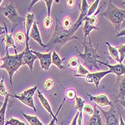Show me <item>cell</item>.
<instances>
[{"label": "cell", "instance_id": "1", "mask_svg": "<svg viewBox=\"0 0 125 125\" xmlns=\"http://www.w3.org/2000/svg\"><path fill=\"white\" fill-rule=\"evenodd\" d=\"M56 22H55V28L53 35L51 39L49 41L47 44L45 45V48H47V50L50 52L51 50H60L62 47L67 42L71 40H79V39L73 33L71 28L69 29H64L58 22V19L55 17Z\"/></svg>", "mask_w": 125, "mask_h": 125}, {"label": "cell", "instance_id": "11", "mask_svg": "<svg viewBox=\"0 0 125 125\" xmlns=\"http://www.w3.org/2000/svg\"><path fill=\"white\" fill-rule=\"evenodd\" d=\"M23 55H22V64L23 65L26 64L29 67L30 71H33V66H34V62L38 59L36 55H34L31 52V49L29 48V46L26 47L25 50L22 51Z\"/></svg>", "mask_w": 125, "mask_h": 125}, {"label": "cell", "instance_id": "26", "mask_svg": "<svg viewBox=\"0 0 125 125\" xmlns=\"http://www.w3.org/2000/svg\"><path fill=\"white\" fill-rule=\"evenodd\" d=\"M75 100H76L75 109H77L78 112H83V109L85 105V100L82 99V97H79L78 96H76Z\"/></svg>", "mask_w": 125, "mask_h": 125}, {"label": "cell", "instance_id": "9", "mask_svg": "<svg viewBox=\"0 0 125 125\" xmlns=\"http://www.w3.org/2000/svg\"><path fill=\"white\" fill-rule=\"evenodd\" d=\"M88 8H89V5H88L86 0H83V1H82V5H81V8H80V14H79L78 20L76 21V22L74 24H73V26L71 27V30H72L73 33L75 34V32L78 30L79 26H80L83 23V20H84V18L87 15Z\"/></svg>", "mask_w": 125, "mask_h": 125}, {"label": "cell", "instance_id": "45", "mask_svg": "<svg viewBox=\"0 0 125 125\" xmlns=\"http://www.w3.org/2000/svg\"><path fill=\"white\" fill-rule=\"evenodd\" d=\"M119 118H120V125H125L124 124V120H123V118H122V117H121V113L119 114Z\"/></svg>", "mask_w": 125, "mask_h": 125}, {"label": "cell", "instance_id": "20", "mask_svg": "<svg viewBox=\"0 0 125 125\" xmlns=\"http://www.w3.org/2000/svg\"><path fill=\"white\" fill-rule=\"evenodd\" d=\"M9 100V94L5 97V100L3 102V105L0 109V125H5V112L7 109V105Z\"/></svg>", "mask_w": 125, "mask_h": 125}, {"label": "cell", "instance_id": "8", "mask_svg": "<svg viewBox=\"0 0 125 125\" xmlns=\"http://www.w3.org/2000/svg\"><path fill=\"white\" fill-rule=\"evenodd\" d=\"M98 109H100L99 111L102 112V114H103V115L105 118V120H106L105 125H119L118 121V118L116 115L115 109L113 104L110 106V109L108 111H104L102 109H100V107L98 108Z\"/></svg>", "mask_w": 125, "mask_h": 125}, {"label": "cell", "instance_id": "2", "mask_svg": "<svg viewBox=\"0 0 125 125\" xmlns=\"http://www.w3.org/2000/svg\"><path fill=\"white\" fill-rule=\"evenodd\" d=\"M82 43V45L84 49V52L81 53L77 49V47L75 46V49L76 51L77 52V53L79 54V57H80L83 60V63L84 65L88 67V69L91 71H93V70L95 69L98 71H100V67L97 65L98 63V60L97 59H101L100 56L97 54V50L99 47V44L97 45L96 48L93 47V45L92 43V39H91L90 36L88 37V42L86 41H80Z\"/></svg>", "mask_w": 125, "mask_h": 125}, {"label": "cell", "instance_id": "38", "mask_svg": "<svg viewBox=\"0 0 125 125\" xmlns=\"http://www.w3.org/2000/svg\"><path fill=\"white\" fill-rule=\"evenodd\" d=\"M45 4H46V6L47 8V17H50V13H51V8H52V2H54L53 0H44Z\"/></svg>", "mask_w": 125, "mask_h": 125}, {"label": "cell", "instance_id": "35", "mask_svg": "<svg viewBox=\"0 0 125 125\" xmlns=\"http://www.w3.org/2000/svg\"><path fill=\"white\" fill-rule=\"evenodd\" d=\"M73 23H72V21L69 17H66L64 19L63 22H62V27L65 29H69L72 27Z\"/></svg>", "mask_w": 125, "mask_h": 125}, {"label": "cell", "instance_id": "43", "mask_svg": "<svg viewBox=\"0 0 125 125\" xmlns=\"http://www.w3.org/2000/svg\"><path fill=\"white\" fill-rule=\"evenodd\" d=\"M79 114V112H76V115H75V117H74L73 119L72 120V121H71V123L70 125H76V120H77V118H78Z\"/></svg>", "mask_w": 125, "mask_h": 125}, {"label": "cell", "instance_id": "16", "mask_svg": "<svg viewBox=\"0 0 125 125\" xmlns=\"http://www.w3.org/2000/svg\"><path fill=\"white\" fill-rule=\"evenodd\" d=\"M29 37L31 38L34 41H35L36 42H38V43H39L41 47L45 48V44L43 43L42 40H41V34L38 27V24L35 21H34L32 26L30 29L29 31Z\"/></svg>", "mask_w": 125, "mask_h": 125}, {"label": "cell", "instance_id": "15", "mask_svg": "<svg viewBox=\"0 0 125 125\" xmlns=\"http://www.w3.org/2000/svg\"><path fill=\"white\" fill-rule=\"evenodd\" d=\"M35 14L33 13H28L26 16L25 19V37H26V47L29 46V31L32 26V24L35 21Z\"/></svg>", "mask_w": 125, "mask_h": 125}, {"label": "cell", "instance_id": "47", "mask_svg": "<svg viewBox=\"0 0 125 125\" xmlns=\"http://www.w3.org/2000/svg\"><path fill=\"white\" fill-rule=\"evenodd\" d=\"M2 65V59L1 57H0V67H1V66Z\"/></svg>", "mask_w": 125, "mask_h": 125}, {"label": "cell", "instance_id": "21", "mask_svg": "<svg viewBox=\"0 0 125 125\" xmlns=\"http://www.w3.org/2000/svg\"><path fill=\"white\" fill-rule=\"evenodd\" d=\"M83 32H84V40L83 41H86L87 37L90 36V33H91V31H92V30L100 31V29L97 26H93L92 25H90L87 21H84L83 22Z\"/></svg>", "mask_w": 125, "mask_h": 125}, {"label": "cell", "instance_id": "48", "mask_svg": "<svg viewBox=\"0 0 125 125\" xmlns=\"http://www.w3.org/2000/svg\"><path fill=\"white\" fill-rule=\"evenodd\" d=\"M2 105H3V102H2L1 100H0V109H1V107L2 106Z\"/></svg>", "mask_w": 125, "mask_h": 125}, {"label": "cell", "instance_id": "17", "mask_svg": "<svg viewBox=\"0 0 125 125\" xmlns=\"http://www.w3.org/2000/svg\"><path fill=\"white\" fill-rule=\"evenodd\" d=\"M119 80V86H118V101L124 106L125 107L124 104V97H125V77L124 75L120 77Z\"/></svg>", "mask_w": 125, "mask_h": 125}, {"label": "cell", "instance_id": "13", "mask_svg": "<svg viewBox=\"0 0 125 125\" xmlns=\"http://www.w3.org/2000/svg\"><path fill=\"white\" fill-rule=\"evenodd\" d=\"M88 97H89V99L91 100L94 101V103L96 104V105H98L99 107H104V106H112V103L109 100L108 97L104 94H99L97 96H92V94H87Z\"/></svg>", "mask_w": 125, "mask_h": 125}, {"label": "cell", "instance_id": "31", "mask_svg": "<svg viewBox=\"0 0 125 125\" xmlns=\"http://www.w3.org/2000/svg\"><path fill=\"white\" fill-rule=\"evenodd\" d=\"M5 125H26V124L22 121H20V120L17 118H13L12 116H10V120L5 121Z\"/></svg>", "mask_w": 125, "mask_h": 125}, {"label": "cell", "instance_id": "3", "mask_svg": "<svg viewBox=\"0 0 125 125\" xmlns=\"http://www.w3.org/2000/svg\"><path fill=\"white\" fill-rule=\"evenodd\" d=\"M6 54L4 57H2V65L0 67V69H5L7 71L9 79H10V85H13L12 83V77L13 75L19 70V68L23 65L22 64V55L23 53L20 52L15 55H10L8 50H5Z\"/></svg>", "mask_w": 125, "mask_h": 125}, {"label": "cell", "instance_id": "36", "mask_svg": "<svg viewBox=\"0 0 125 125\" xmlns=\"http://www.w3.org/2000/svg\"><path fill=\"white\" fill-rule=\"evenodd\" d=\"M52 19L50 17H47L43 20V27H44V29H50V27L52 26Z\"/></svg>", "mask_w": 125, "mask_h": 125}, {"label": "cell", "instance_id": "12", "mask_svg": "<svg viewBox=\"0 0 125 125\" xmlns=\"http://www.w3.org/2000/svg\"><path fill=\"white\" fill-rule=\"evenodd\" d=\"M98 63L108 67L109 68L110 73H114V74L116 75V76H117V81L120 79L121 76L124 75V73H125V66H124V64L123 63H119V64H114V65L109 64L108 63H104V62H99V61H98Z\"/></svg>", "mask_w": 125, "mask_h": 125}, {"label": "cell", "instance_id": "14", "mask_svg": "<svg viewBox=\"0 0 125 125\" xmlns=\"http://www.w3.org/2000/svg\"><path fill=\"white\" fill-rule=\"evenodd\" d=\"M4 27L5 29V38L2 40V41L5 43V50H8L9 47H14V52L15 54H17V48L15 46L14 43V40L13 38L12 34H13V29H11V31L10 34H8V28L5 25V23L4 22Z\"/></svg>", "mask_w": 125, "mask_h": 125}, {"label": "cell", "instance_id": "24", "mask_svg": "<svg viewBox=\"0 0 125 125\" xmlns=\"http://www.w3.org/2000/svg\"><path fill=\"white\" fill-rule=\"evenodd\" d=\"M100 9H101V7H100L98 10H96V12H95L92 16L88 17H85L84 18L83 22H84V21H87L90 25H92V26H96V25L97 24V19L96 16L100 13Z\"/></svg>", "mask_w": 125, "mask_h": 125}, {"label": "cell", "instance_id": "5", "mask_svg": "<svg viewBox=\"0 0 125 125\" xmlns=\"http://www.w3.org/2000/svg\"><path fill=\"white\" fill-rule=\"evenodd\" d=\"M2 11L3 14L10 21L11 24H12L13 30L24 20L22 17L19 15L17 8L14 5L13 1H10V2L9 4H8L5 7H3L2 8Z\"/></svg>", "mask_w": 125, "mask_h": 125}, {"label": "cell", "instance_id": "18", "mask_svg": "<svg viewBox=\"0 0 125 125\" xmlns=\"http://www.w3.org/2000/svg\"><path fill=\"white\" fill-rule=\"evenodd\" d=\"M37 92H38V99H39V100H40V102H41V105L43 106V107L50 113L52 117L55 116V115L53 114V112H52V110L51 106H50V103H49L48 100L43 96L42 92H41L40 90H38Z\"/></svg>", "mask_w": 125, "mask_h": 125}, {"label": "cell", "instance_id": "22", "mask_svg": "<svg viewBox=\"0 0 125 125\" xmlns=\"http://www.w3.org/2000/svg\"><path fill=\"white\" fill-rule=\"evenodd\" d=\"M22 115L24 116L26 120L30 125H43L41 121L39 120L38 117L37 115H26L22 112H21Z\"/></svg>", "mask_w": 125, "mask_h": 125}, {"label": "cell", "instance_id": "7", "mask_svg": "<svg viewBox=\"0 0 125 125\" xmlns=\"http://www.w3.org/2000/svg\"><path fill=\"white\" fill-rule=\"evenodd\" d=\"M31 52L39 59L41 69L48 71L52 64V52L50 51L47 53H41L33 50H31Z\"/></svg>", "mask_w": 125, "mask_h": 125}, {"label": "cell", "instance_id": "4", "mask_svg": "<svg viewBox=\"0 0 125 125\" xmlns=\"http://www.w3.org/2000/svg\"><path fill=\"white\" fill-rule=\"evenodd\" d=\"M100 14L103 17H106L114 26L116 33L118 32L121 24L123 22H125V10L120 9L115 6L111 0L108 1L106 10L103 11Z\"/></svg>", "mask_w": 125, "mask_h": 125}, {"label": "cell", "instance_id": "40", "mask_svg": "<svg viewBox=\"0 0 125 125\" xmlns=\"http://www.w3.org/2000/svg\"><path fill=\"white\" fill-rule=\"evenodd\" d=\"M76 125H84L83 112H79V114L77 120H76Z\"/></svg>", "mask_w": 125, "mask_h": 125}, {"label": "cell", "instance_id": "27", "mask_svg": "<svg viewBox=\"0 0 125 125\" xmlns=\"http://www.w3.org/2000/svg\"><path fill=\"white\" fill-rule=\"evenodd\" d=\"M99 0H96V1H94L92 5H91L89 8H88V13H87V15L86 17H91L92 16L97 10V6H98V4H99Z\"/></svg>", "mask_w": 125, "mask_h": 125}, {"label": "cell", "instance_id": "49", "mask_svg": "<svg viewBox=\"0 0 125 125\" xmlns=\"http://www.w3.org/2000/svg\"><path fill=\"white\" fill-rule=\"evenodd\" d=\"M2 2H3V1H2V0H0V5H1V4L2 3Z\"/></svg>", "mask_w": 125, "mask_h": 125}, {"label": "cell", "instance_id": "25", "mask_svg": "<svg viewBox=\"0 0 125 125\" xmlns=\"http://www.w3.org/2000/svg\"><path fill=\"white\" fill-rule=\"evenodd\" d=\"M89 73V71L86 69V68L80 64L79 67L76 70V73L74 74V76L76 77H85Z\"/></svg>", "mask_w": 125, "mask_h": 125}, {"label": "cell", "instance_id": "23", "mask_svg": "<svg viewBox=\"0 0 125 125\" xmlns=\"http://www.w3.org/2000/svg\"><path fill=\"white\" fill-rule=\"evenodd\" d=\"M106 44L108 46V48H109V55L111 57L115 60L116 62H120V60H119V55H118V52L116 49V47H112V45L109 44V42H106Z\"/></svg>", "mask_w": 125, "mask_h": 125}, {"label": "cell", "instance_id": "32", "mask_svg": "<svg viewBox=\"0 0 125 125\" xmlns=\"http://www.w3.org/2000/svg\"><path fill=\"white\" fill-rule=\"evenodd\" d=\"M15 41L20 43V44H23V43L26 41V37H25V34L22 32H17L15 35Z\"/></svg>", "mask_w": 125, "mask_h": 125}, {"label": "cell", "instance_id": "19", "mask_svg": "<svg viewBox=\"0 0 125 125\" xmlns=\"http://www.w3.org/2000/svg\"><path fill=\"white\" fill-rule=\"evenodd\" d=\"M52 64H55L56 67H58L59 69L60 70H62L64 68V67L62 65V62L65 59V58H63V59H61L59 55L58 54V52H56L55 50H52Z\"/></svg>", "mask_w": 125, "mask_h": 125}, {"label": "cell", "instance_id": "50", "mask_svg": "<svg viewBox=\"0 0 125 125\" xmlns=\"http://www.w3.org/2000/svg\"><path fill=\"white\" fill-rule=\"evenodd\" d=\"M63 123H64V121H63V122H62V124H61V125H62V124H63ZM53 125H57V124H53Z\"/></svg>", "mask_w": 125, "mask_h": 125}, {"label": "cell", "instance_id": "44", "mask_svg": "<svg viewBox=\"0 0 125 125\" xmlns=\"http://www.w3.org/2000/svg\"><path fill=\"white\" fill-rule=\"evenodd\" d=\"M5 27H2L0 26V35H5Z\"/></svg>", "mask_w": 125, "mask_h": 125}, {"label": "cell", "instance_id": "28", "mask_svg": "<svg viewBox=\"0 0 125 125\" xmlns=\"http://www.w3.org/2000/svg\"><path fill=\"white\" fill-rule=\"evenodd\" d=\"M118 52V55H119V60L120 62L119 63H123V61L125 58V44L122 43L116 48Z\"/></svg>", "mask_w": 125, "mask_h": 125}, {"label": "cell", "instance_id": "41", "mask_svg": "<svg viewBox=\"0 0 125 125\" xmlns=\"http://www.w3.org/2000/svg\"><path fill=\"white\" fill-rule=\"evenodd\" d=\"M67 5L68 8H73L74 7V5H76V1H74V0H67Z\"/></svg>", "mask_w": 125, "mask_h": 125}, {"label": "cell", "instance_id": "6", "mask_svg": "<svg viewBox=\"0 0 125 125\" xmlns=\"http://www.w3.org/2000/svg\"><path fill=\"white\" fill-rule=\"evenodd\" d=\"M38 89V86L35 85L32 88H28L24 90L20 95L17 94H14V95H11L9 94V97H15L17 99H18L20 101H21L22 104H25L26 106L31 108L34 109V111L36 112V108L35 106V104H34V94H35V92Z\"/></svg>", "mask_w": 125, "mask_h": 125}, {"label": "cell", "instance_id": "34", "mask_svg": "<svg viewBox=\"0 0 125 125\" xmlns=\"http://www.w3.org/2000/svg\"><path fill=\"white\" fill-rule=\"evenodd\" d=\"M83 111L84 112V113L87 115H89V116H92L94 113V109L92 107V106L89 105V104H85L84 106H83Z\"/></svg>", "mask_w": 125, "mask_h": 125}, {"label": "cell", "instance_id": "29", "mask_svg": "<svg viewBox=\"0 0 125 125\" xmlns=\"http://www.w3.org/2000/svg\"><path fill=\"white\" fill-rule=\"evenodd\" d=\"M68 67H71L73 70H77V68L79 67V66L80 65V62L78 59H76V57H73L72 59H71V60L69 61L67 64Z\"/></svg>", "mask_w": 125, "mask_h": 125}, {"label": "cell", "instance_id": "30", "mask_svg": "<svg viewBox=\"0 0 125 125\" xmlns=\"http://www.w3.org/2000/svg\"><path fill=\"white\" fill-rule=\"evenodd\" d=\"M76 96V90L73 88H69L66 91V93H65V98L69 100H75V97Z\"/></svg>", "mask_w": 125, "mask_h": 125}, {"label": "cell", "instance_id": "33", "mask_svg": "<svg viewBox=\"0 0 125 125\" xmlns=\"http://www.w3.org/2000/svg\"><path fill=\"white\" fill-rule=\"evenodd\" d=\"M7 94H8L7 88L4 83V76H2V79L0 80V95L5 97Z\"/></svg>", "mask_w": 125, "mask_h": 125}, {"label": "cell", "instance_id": "39", "mask_svg": "<svg viewBox=\"0 0 125 125\" xmlns=\"http://www.w3.org/2000/svg\"><path fill=\"white\" fill-rule=\"evenodd\" d=\"M53 85H54V80H53V79H48L44 83V87L47 90H50L53 87Z\"/></svg>", "mask_w": 125, "mask_h": 125}, {"label": "cell", "instance_id": "37", "mask_svg": "<svg viewBox=\"0 0 125 125\" xmlns=\"http://www.w3.org/2000/svg\"><path fill=\"white\" fill-rule=\"evenodd\" d=\"M65 100H66V98L64 97V100H63V101H62V104H61V105H60V106H59V109H58L57 112H56V114L55 115V116H53V117H52V121H50V124H49L48 125H53V124H55V121H58V118H57V115H58V114H59V112H60V109H62V106L64 105V103Z\"/></svg>", "mask_w": 125, "mask_h": 125}, {"label": "cell", "instance_id": "46", "mask_svg": "<svg viewBox=\"0 0 125 125\" xmlns=\"http://www.w3.org/2000/svg\"><path fill=\"white\" fill-rule=\"evenodd\" d=\"M39 2L38 0H35V1H31V5H30V6H29V10H30L31 9V7H32V5H33L34 4H35V3H36V2Z\"/></svg>", "mask_w": 125, "mask_h": 125}, {"label": "cell", "instance_id": "42", "mask_svg": "<svg viewBox=\"0 0 125 125\" xmlns=\"http://www.w3.org/2000/svg\"><path fill=\"white\" fill-rule=\"evenodd\" d=\"M124 35H125V29H124L123 30H121V31H118L117 33V35L115 36V38H120L121 36H124Z\"/></svg>", "mask_w": 125, "mask_h": 125}, {"label": "cell", "instance_id": "10", "mask_svg": "<svg viewBox=\"0 0 125 125\" xmlns=\"http://www.w3.org/2000/svg\"><path fill=\"white\" fill-rule=\"evenodd\" d=\"M111 73L109 71H98L96 73H89L85 78L88 83H94L96 88L98 89L100 80L107 74Z\"/></svg>", "mask_w": 125, "mask_h": 125}]
</instances>
